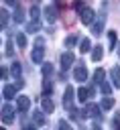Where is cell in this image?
I'll return each instance as SVG.
<instances>
[{"mask_svg":"<svg viewBox=\"0 0 120 130\" xmlns=\"http://www.w3.org/2000/svg\"><path fill=\"white\" fill-rule=\"evenodd\" d=\"M51 73H53L51 63H45V65H43V75H51Z\"/></svg>","mask_w":120,"mask_h":130,"instance_id":"30","label":"cell"},{"mask_svg":"<svg viewBox=\"0 0 120 130\" xmlns=\"http://www.w3.org/2000/svg\"><path fill=\"white\" fill-rule=\"evenodd\" d=\"M104 20H106V18H104V14H102V16L92 24V32H94V35H102V30H104Z\"/></svg>","mask_w":120,"mask_h":130,"instance_id":"12","label":"cell"},{"mask_svg":"<svg viewBox=\"0 0 120 130\" xmlns=\"http://www.w3.org/2000/svg\"><path fill=\"white\" fill-rule=\"evenodd\" d=\"M114 126H116V130H120V118H116V120H114Z\"/></svg>","mask_w":120,"mask_h":130,"instance_id":"36","label":"cell"},{"mask_svg":"<svg viewBox=\"0 0 120 130\" xmlns=\"http://www.w3.org/2000/svg\"><path fill=\"white\" fill-rule=\"evenodd\" d=\"M2 122H4V124H12V122H14V108H12L10 104H6V106L2 108Z\"/></svg>","mask_w":120,"mask_h":130,"instance_id":"1","label":"cell"},{"mask_svg":"<svg viewBox=\"0 0 120 130\" xmlns=\"http://www.w3.org/2000/svg\"><path fill=\"white\" fill-rule=\"evenodd\" d=\"M118 55H120V45H118Z\"/></svg>","mask_w":120,"mask_h":130,"instance_id":"41","label":"cell"},{"mask_svg":"<svg viewBox=\"0 0 120 130\" xmlns=\"http://www.w3.org/2000/svg\"><path fill=\"white\" fill-rule=\"evenodd\" d=\"M39 28H41V22H39V20H33V22L26 26V32H37Z\"/></svg>","mask_w":120,"mask_h":130,"instance_id":"24","label":"cell"},{"mask_svg":"<svg viewBox=\"0 0 120 130\" xmlns=\"http://www.w3.org/2000/svg\"><path fill=\"white\" fill-rule=\"evenodd\" d=\"M2 95H4L6 100H12V98L16 95V85H4V89H2Z\"/></svg>","mask_w":120,"mask_h":130,"instance_id":"13","label":"cell"},{"mask_svg":"<svg viewBox=\"0 0 120 130\" xmlns=\"http://www.w3.org/2000/svg\"><path fill=\"white\" fill-rule=\"evenodd\" d=\"M102 57H104V47H102V45H96L94 51H92V59H94V61H100Z\"/></svg>","mask_w":120,"mask_h":130,"instance_id":"15","label":"cell"},{"mask_svg":"<svg viewBox=\"0 0 120 130\" xmlns=\"http://www.w3.org/2000/svg\"><path fill=\"white\" fill-rule=\"evenodd\" d=\"M33 120H35L37 126H43V124H45V116H43V112H35V114H33Z\"/></svg>","mask_w":120,"mask_h":130,"instance_id":"21","label":"cell"},{"mask_svg":"<svg viewBox=\"0 0 120 130\" xmlns=\"http://www.w3.org/2000/svg\"><path fill=\"white\" fill-rule=\"evenodd\" d=\"M0 28H2V24H0Z\"/></svg>","mask_w":120,"mask_h":130,"instance_id":"42","label":"cell"},{"mask_svg":"<svg viewBox=\"0 0 120 130\" xmlns=\"http://www.w3.org/2000/svg\"><path fill=\"white\" fill-rule=\"evenodd\" d=\"M45 45V39L43 37H37V41H35V47H43Z\"/></svg>","mask_w":120,"mask_h":130,"instance_id":"33","label":"cell"},{"mask_svg":"<svg viewBox=\"0 0 120 130\" xmlns=\"http://www.w3.org/2000/svg\"><path fill=\"white\" fill-rule=\"evenodd\" d=\"M104 75H106V71H104V69H96V73H94L96 83H102V81H104Z\"/></svg>","mask_w":120,"mask_h":130,"instance_id":"25","label":"cell"},{"mask_svg":"<svg viewBox=\"0 0 120 130\" xmlns=\"http://www.w3.org/2000/svg\"><path fill=\"white\" fill-rule=\"evenodd\" d=\"M100 106H96V104H87L85 106V110H83V116H87V118H100Z\"/></svg>","mask_w":120,"mask_h":130,"instance_id":"4","label":"cell"},{"mask_svg":"<svg viewBox=\"0 0 120 130\" xmlns=\"http://www.w3.org/2000/svg\"><path fill=\"white\" fill-rule=\"evenodd\" d=\"M24 130H35V128H33V126H26V128H24Z\"/></svg>","mask_w":120,"mask_h":130,"instance_id":"39","label":"cell"},{"mask_svg":"<svg viewBox=\"0 0 120 130\" xmlns=\"http://www.w3.org/2000/svg\"><path fill=\"white\" fill-rule=\"evenodd\" d=\"M89 95H94V87H79V89H77V100H79V102L85 104V102L89 100Z\"/></svg>","mask_w":120,"mask_h":130,"instance_id":"5","label":"cell"},{"mask_svg":"<svg viewBox=\"0 0 120 130\" xmlns=\"http://www.w3.org/2000/svg\"><path fill=\"white\" fill-rule=\"evenodd\" d=\"M43 57H45V49H41V47H37V49L33 51V55H31V59H33L35 63H41Z\"/></svg>","mask_w":120,"mask_h":130,"instance_id":"14","label":"cell"},{"mask_svg":"<svg viewBox=\"0 0 120 130\" xmlns=\"http://www.w3.org/2000/svg\"><path fill=\"white\" fill-rule=\"evenodd\" d=\"M31 18L33 20H39L41 18V8L39 6H31Z\"/></svg>","mask_w":120,"mask_h":130,"instance_id":"23","label":"cell"},{"mask_svg":"<svg viewBox=\"0 0 120 130\" xmlns=\"http://www.w3.org/2000/svg\"><path fill=\"white\" fill-rule=\"evenodd\" d=\"M51 91H53V85H51V81H47V79H45V81H43V93H45V95H49Z\"/></svg>","mask_w":120,"mask_h":130,"instance_id":"27","label":"cell"},{"mask_svg":"<svg viewBox=\"0 0 120 130\" xmlns=\"http://www.w3.org/2000/svg\"><path fill=\"white\" fill-rule=\"evenodd\" d=\"M45 20L47 22H55L57 20V8L55 6H45Z\"/></svg>","mask_w":120,"mask_h":130,"instance_id":"9","label":"cell"},{"mask_svg":"<svg viewBox=\"0 0 120 130\" xmlns=\"http://www.w3.org/2000/svg\"><path fill=\"white\" fill-rule=\"evenodd\" d=\"M81 22L83 24H94V18H96V12L92 8H81Z\"/></svg>","mask_w":120,"mask_h":130,"instance_id":"2","label":"cell"},{"mask_svg":"<svg viewBox=\"0 0 120 130\" xmlns=\"http://www.w3.org/2000/svg\"><path fill=\"white\" fill-rule=\"evenodd\" d=\"M73 93H75L73 87L67 85V87H65V98H63V106H65V108H71V104H73Z\"/></svg>","mask_w":120,"mask_h":130,"instance_id":"10","label":"cell"},{"mask_svg":"<svg viewBox=\"0 0 120 130\" xmlns=\"http://www.w3.org/2000/svg\"><path fill=\"white\" fill-rule=\"evenodd\" d=\"M0 24L2 26L8 24V12H6V8H0Z\"/></svg>","mask_w":120,"mask_h":130,"instance_id":"26","label":"cell"},{"mask_svg":"<svg viewBox=\"0 0 120 130\" xmlns=\"http://www.w3.org/2000/svg\"><path fill=\"white\" fill-rule=\"evenodd\" d=\"M110 79H112V85L114 87H120V67H112L110 69Z\"/></svg>","mask_w":120,"mask_h":130,"instance_id":"11","label":"cell"},{"mask_svg":"<svg viewBox=\"0 0 120 130\" xmlns=\"http://www.w3.org/2000/svg\"><path fill=\"white\" fill-rule=\"evenodd\" d=\"M92 130H102V128H100V126H98V124H96V126H94V128H92Z\"/></svg>","mask_w":120,"mask_h":130,"instance_id":"38","label":"cell"},{"mask_svg":"<svg viewBox=\"0 0 120 130\" xmlns=\"http://www.w3.org/2000/svg\"><path fill=\"white\" fill-rule=\"evenodd\" d=\"M10 73H12V77H14V79H20V73H22V67H20V63H12V67H10Z\"/></svg>","mask_w":120,"mask_h":130,"instance_id":"16","label":"cell"},{"mask_svg":"<svg viewBox=\"0 0 120 130\" xmlns=\"http://www.w3.org/2000/svg\"><path fill=\"white\" fill-rule=\"evenodd\" d=\"M6 4L8 6H16V0H6Z\"/></svg>","mask_w":120,"mask_h":130,"instance_id":"37","label":"cell"},{"mask_svg":"<svg viewBox=\"0 0 120 130\" xmlns=\"http://www.w3.org/2000/svg\"><path fill=\"white\" fill-rule=\"evenodd\" d=\"M16 45H18L20 49L26 47V35H24V32H18V35H16Z\"/></svg>","mask_w":120,"mask_h":130,"instance_id":"20","label":"cell"},{"mask_svg":"<svg viewBox=\"0 0 120 130\" xmlns=\"http://www.w3.org/2000/svg\"><path fill=\"white\" fill-rule=\"evenodd\" d=\"M12 51H14V47H12V39H8V43H6V55H12Z\"/></svg>","mask_w":120,"mask_h":130,"instance_id":"32","label":"cell"},{"mask_svg":"<svg viewBox=\"0 0 120 130\" xmlns=\"http://www.w3.org/2000/svg\"><path fill=\"white\" fill-rule=\"evenodd\" d=\"M22 20H24V10L20 6H16V10H14V22H22Z\"/></svg>","mask_w":120,"mask_h":130,"instance_id":"19","label":"cell"},{"mask_svg":"<svg viewBox=\"0 0 120 130\" xmlns=\"http://www.w3.org/2000/svg\"><path fill=\"white\" fill-rule=\"evenodd\" d=\"M100 108H102V110H110V108H114V98H112V95H110V98H104Z\"/></svg>","mask_w":120,"mask_h":130,"instance_id":"18","label":"cell"},{"mask_svg":"<svg viewBox=\"0 0 120 130\" xmlns=\"http://www.w3.org/2000/svg\"><path fill=\"white\" fill-rule=\"evenodd\" d=\"M116 43H118L116 30H110V32H108V45H110V49H114V47H116Z\"/></svg>","mask_w":120,"mask_h":130,"instance_id":"17","label":"cell"},{"mask_svg":"<svg viewBox=\"0 0 120 130\" xmlns=\"http://www.w3.org/2000/svg\"><path fill=\"white\" fill-rule=\"evenodd\" d=\"M102 93H104V95H112V87H110V83H102Z\"/></svg>","mask_w":120,"mask_h":130,"instance_id":"29","label":"cell"},{"mask_svg":"<svg viewBox=\"0 0 120 130\" xmlns=\"http://www.w3.org/2000/svg\"><path fill=\"white\" fill-rule=\"evenodd\" d=\"M75 43H77V37H75V35H71V37L65 39V45H67V47H73Z\"/></svg>","mask_w":120,"mask_h":130,"instance_id":"28","label":"cell"},{"mask_svg":"<svg viewBox=\"0 0 120 130\" xmlns=\"http://www.w3.org/2000/svg\"><path fill=\"white\" fill-rule=\"evenodd\" d=\"M59 130H73V128H71L65 120H59Z\"/></svg>","mask_w":120,"mask_h":130,"instance_id":"31","label":"cell"},{"mask_svg":"<svg viewBox=\"0 0 120 130\" xmlns=\"http://www.w3.org/2000/svg\"><path fill=\"white\" fill-rule=\"evenodd\" d=\"M41 108H43V112H45V114H51V112L55 110V104L51 102V98H49V95H43V100H41Z\"/></svg>","mask_w":120,"mask_h":130,"instance_id":"8","label":"cell"},{"mask_svg":"<svg viewBox=\"0 0 120 130\" xmlns=\"http://www.w3.org/2000/svg\"><path fill=\"white\" fill-rule=\"evenodd\" d=\"M16 108H18L20 112H26V110L31 108V98H28V95H18V98H16Z\"/></svg>","mask_w":120,"mask_h":130,"instance_id":"6","label":"cell"},{"mask_svg":"<svg viewBox=\"0 0 120 130\" xmlns=\"http://www.w3.org/2000/svg\"><path fill=\"white\" fill-rule=\"evenodd\" d=\"M4 75H6V73H4V71H2V69H0V77H4Z\"/></svg>","mask_w":120,"mask_h":130,"instance_id":"40","label":"cell"},{"mask_svg":"<svg viewBox=\"0 0 120 130\" xmlns=\"http://www.w3.org/2000/svg\"><path fill=\"white\" fill-rule=\"evenodd\" d=\"M73 8H75V10H81V8H83V4H81L79 0H75V2H73Z\"/></svg>","mask_w":120,"mask_h":130,"instance_id":"34","label":"cell"},{"mask_svg":"<svg viewBox=\"0 0 120 130\" xmlns=\"http://www.w3.org/2000/svg\"><path fill=\"white\" fill-rule=\"evenodd\" d=\"M92 49V43H89V39H81V45H79V51L81 53H87Z\"/></svg>","mask_w":120,"mask_h":130,"instance_id":"22","label":"cell"},{"mask_svg":"<svg viewBox=\"0 0 120 130\" xmlns=\"http://www.w3.org/2000/svg\"><path fill=\"white\" fill-rule=\"evenodd\" d=\"M73 77H75V81H85V79H87V69L79 63V65L75 67V71H73Z\"/></svg>","mask_w":120,"mask_h":130,"instance_id":"7","label":"cell"},{"mask_svg":"<svg viewBox=\"0 0 120 130\" xmlns=\"http://www.w3.org/2000/svg\"><path fill=\"white\" fill-rule=\"evenodd\" d=\"M59 61H61V69H69V67L73 65L75 57H73V53H71V51H67V53H63V55L59 57Z\"/></svg>","mask_w":120,"mask_h":130,"instance_id":"3","label":"cell"},{"mask_svg":"<svg viewBox=\"0 0 120 130\" xmlns=\"http://www.w3.org/2000/svg\"><path fill=\"white\" fill-rule=\"evenodd\" d=\"M22 85H24V81H22V79H16V89H18V87H22Z\"/></svg>","mask_w":120,"mask_h":130,"instance_id":"35","label":"cell"}]
</instances>
